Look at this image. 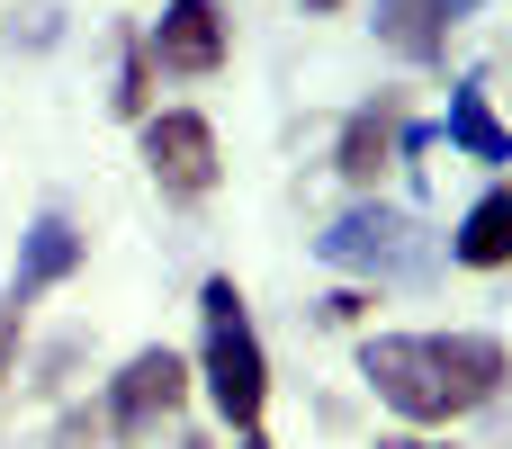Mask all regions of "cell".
<instances>
[{
	"label": "cell",
	"instance_id": "13",
	"mask_svg": "<svg viewBox=\"0 0 512 449\" xmlns=\"http://www.w3.org/2000/svg\"><path fill=\"white\" fill-rule=\"evenodd\" d=\"M18 333H27V306H9V297H0V378L18 369Z\"/></svg>",
	"mask_w": 512,
	"mask_h": 449
},
{
	"label": "cell",
	"instance_id": "17",
	"mask_svg": "<svg viewBox=\"0 0 512 449\" xmlns=\"http://www.w3.org/2000/svg\"><path fill=\"white\" fill-rule=\"evenodd\" d=\"M306 9H342V0H306Z\"/></svg>",
	"mask_w": 512,
	"mask_h": 449
},
{
	"label": "cell",
	"instance_id": "12",
	"mask_svg": "<svg viewBox=\"0 0 512 449\" xmlns=\"http://www.w3.org/2000/svg\"><path fill=\"white\" fill-rule=\"evenodd\" d=\"M144 99H153V54H144V36H126V72H117V117H144Z\"/></svg>",
	"mask_w": 512,
	"mask_h": 449
},
{
	"label": "cell",
	"instance_id": "11",
	"mask_svg": "<svg viewBox=\"0 0 512 449\" xmlns=\"http://www.w3.org/2000/svg\"><path fill=\"white\" fill-rule=\"evenodd\" d=\"M450 144L459 153H477V162H512V135L495 126V108H486V90L468 81V90H450Z\"/></svg>",
	"mask_w": 512,
	"mask_h": 449
},
{
	"label": "cell",
	"instance_id": "1",
	"mask_svg": "<svg viewBox=\"0 0 512 449\" xmlns=\"http://www.w3.org/2000/svg\"><path fill=\"white\" fill-rule=\"evenodd\" d=\"M504 342L495 333H378L360 342V378L378 387V405H396L405 423H459L504 387Z\"/></svg>",
	"mask_w": 512,
	"mask_h": 449
},
{
	"label": "cell",
	"instance_id": "9",
	"mask_svg": "<svg viewBox=\"0 0 512 449\" xmlns=\"http://www.w3.org/2000/svg\"><path fill=\"white\" fill-rule=\"evenodd\" d=\"M378 45H396L405 63H441L450 54V9L441 0H378Z\"/></svg>",
	"mask_w": 512,
	"mask_h": 449
},
{
	"label": "cell",
	"instance_id": "10",
	"mask_svg": "<svg viewBox=\"0 0 512 449\" xmlns=\"http://www.w3.org/2000/svg\"><path fill=\"white\" fill-rule=\"evenodd\" d=\"M450 261H468V270H504V261H512V189H486V198L459 216Z\"/></svg>",
	"mask_w": 512,
	"mask_h": 449
},
{
	"label": "cell",
	"instance_id": "3",
	"mask_svg": "<svg viewBox=\"0 0 512 449\" xmlns=\"http://www.w3.org/2000/svg\"><path fill=\"white\" fill-rule=\"evenodd\" d=\"M315 252H324L333 270H378V279L432 270V234H423L405 207H351V216H333V225L315 234Z\"/></svg>",
	"mask_w": 512,
	"mask_h": 449
},
{
	"label": "cell",
	"instance_id": "4",
	"mask_svg": "<svg viewBox=\"0 0 512 449\" xmlns=\"http://www.w3.org/2000/svg\"><path fill=\"white\" fill-rule=\"evenodd\" d=\"M144 171L162 198H207L216 189V126L198 108H162L144 117Z\"/></svg>",
	"mask_w": 512,
	"mask_h": 449
},
{
	"label": "cell",
	"instance_id": "14",
	"mask_svg": "<svg viewBox=\"0 0 512 449\" xmlns=\"http://www.w3.org/2000/svg\"><path fill=\"white\" fill-rule=\"evenodd\" d=\"M441 9H450V27H459V18H468V9H477V0H441Z\"/></svg>",
	"mask_w": 512,
	"mask_h": 449
},
{
	"label": "cell",
	"instance_id": "8",
	"mask_svg": "<svg viewBox=\"0 0 512 449\" xmlns=\"http://www.w3.org/2000/svg\"><path fill=\"white\" fill-rule=\"evenodd\" d=\"M396 135H405V108H396V99L360 108V117L342 126V153H333V171H342V180H378V171L396 162Z\"/></svg>",
	"mask_w": 512,
	"mask_h": 449
},
{
	"label": "cell",
	"instance_id": "2",
	"mask_svg": "<svg viewBox=\"0 0 512 449\" xmlns=\"http://www.w3.org/2000/svg\"><path fill=\"white\" fill-rule=\"evenodd\" d=\"M198 315H207V396H216V414L234 432H252L261 405H270V360H261V333H252L234 279H207L198 288Z\"/></svg>",
	"mask_w": 512,
	"mask_h": 449
},
{
	"label": "cell",
	"instance_id": "15",
	"mask_svg": "<svg viewBox=\"0 0 512 449\" xmlns=\"http://www.w3.org/2000/svg\"><path fill=\"white\" fill-rule=\"evenodd\" d=\"M378 449H441V441H378Z\"/></svg>",
	"mask_w": 512,
	"mask_h": 449
},
{
	"label": "cell",
	"instance_id": "16",
	"mask_svg": "<svg viewBox=\"0 0 512 449\" xmlns=\"http://www.w3.org/2000/svg\"><path fill=\"white\" fill-rule=\"evenodd\" d=\"M234 449H270V441H261V432H243V441H234Z\"/></svg>",
	"mask_w": 512,
	"mask_h": 449
},
{
	"label": "cell",
	"instance_id": "7",
	"mask_svg": "<svg viewBox=\"0 0 512 449\" xmlns=\"http://www.w3.org/2000/svg\"><path fill=\"white\" fill-rule=\"evenodd\" d=\"M81 252H90V243H81V225H72V216H36V225H27V243H18L9 306H27V297H45L54 279H72V270H81Z\"/></svg>",
	"mask_w": 512,
	"mask_h": 449
},
{
	"label": "cell",
	"instance_id": "6",
	"mask_svg": "<svg viewBox=\"0 0 512 449\" xmlns=\"http://www.w3.org/2000/svg\"><path fill=\"white\" fill-rule=\"evenodd\" d=\"M144 54H153L162 72L207 81V72L225 63V18H216V0H171V9H162V27L144 36Z\"/></svg>",
	"mask_w": 512,
	"mask_h": 449
},
{
	"label": "cell",
	"instance_id": "5",
	"mask_svg": "<svg viewBox=\"0 0 512 449\" xmlns=\"http://www.w3.org/2000/svg\"><path fill=\"white\" fill-rule=\"evenodd\" d=\"M180 396H189V360H180V351H135V360L117 369V387H108L117 441H153V432L180 414Z\"/></svg>",
	"mask_w": 512,
	"mask_h": 449
}]
</instances>
